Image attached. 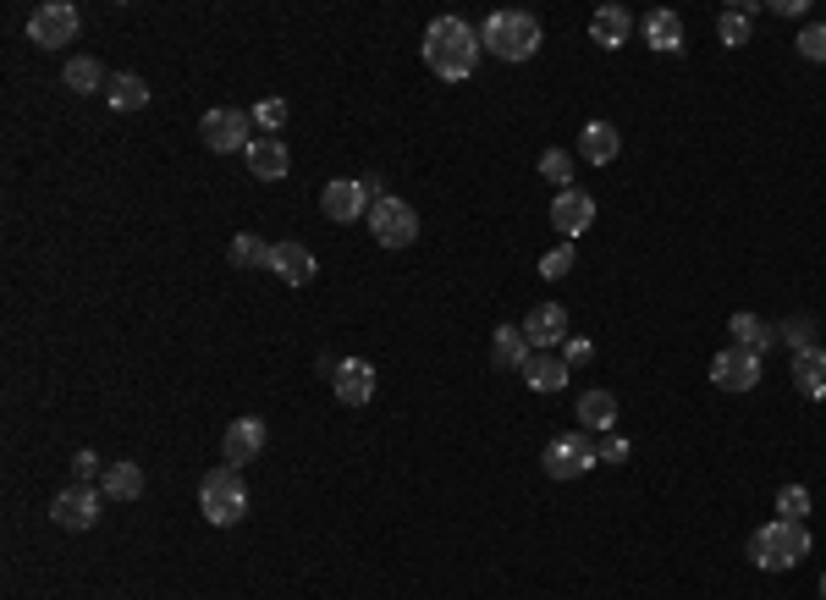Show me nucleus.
<instances>
[{
	"label": "nucleus",
	"instance_id": "obj_7",
	"mask_svg": "<svg viewBox=\"0 0 826 600\" xmlns=\"http://www.w3.org/2000/svg\"><path fill=\"white\" fill-rule=\"evenodd\" d=\"M78 29H83V18H78V7H67V0L34 7V18H29V40H34L40 51H62V45H72V40H78Z\"/></svg>",
	"mask_w": 826,
	"mask_h": 600
},
{
	"label": "nucleus",
	"instance_id": "obj_38",
	"mask_svg": "<svg viewBox=\"0 0 826 600\" xmlns=\"http://www.w3.org/2000/svg\"><path fill=\"white\" fill-rule=\"evenodd\" d=\"M777 331L788 336V347H793V353H799V347H810V325H804V320H793V325H777Z\"/></svg>",
	"mask_w": 826,
	"mask_h": 600
},
{
	"label": "nucleus",
	"instance_id": "obj_17",
	"mask_svg": "<svg viewBox=\"0 0 826 600\" xmlns=\"http://www.w3.org/2000/svg\"><path fill=\"white\" fill-rule=\"evenodd\" d=\"M287 287H309L314 276H320V265H314V254L303 248V243H276V265H270Z\"/></svg>",
	"mask_w": 826,
	"mask_h": 600
},
{
	"label": "nucleus",
	"instance_id": "obj_34",
	"mask_svg": "<svg viewBox=\"0 0 826 600\" xmlns=\"http://www.w3.org/2000/svg\"><path fill=\"white\" fill-rule=\"evenodd\" d=\"M799 56H804V62H826V23L799 29Z\"/></svg>",
	"mask_w": 826,
	"mask_h": 600
},
{
	"label": "nucleus",
	"instance_id": "obj_12",
	"mask_svg": "<svg viewBox=\"0 0 826 600\" xmlns=\"http://www.w3.org/2000/svg\"><path fill=\"white\" fill-rule=\"evenodd\" d=\"M524 336H529L535 353L562 347V342H568V314H562V303H535V309L524 314Z\"/></svg>",
	"mask_w": 826,
	"mask_h": 600
},
{
	"label": "nucleus",
	"instance_id": "obj_21",
	"mask_svg": "<svg viewBox=\"0 0 826 600\" xmlns=\"http://www.w3.org/2000/svg\"><path fill=\"white\" fill-rule=\"evenodd\" d=\"M617 149H623V138H617V127H612V122H590V127L579 133V155H584V160H595V166H612V160H617Z\"/></svg>",
	"mask_w": 826,
	"mask_h": 600
},
{
	"label": "nucleus",
	"instance_id": "obj_10",
	"mask_svg": "<svg viewBox=\"0 0 826 600\" xmlns=\"http://www.w3.org/2000/svg\"><path fill=\"white\" fill-rule=\"evenodd\" d=\"M711 380H716L722 391H755V386H760V358H755L749 347H727V353H716Z\"/></svg>",
	"mask_w": 826,
	"mask_h": 600
},
{
	"label": "nucleus",
	"instance_id": "obj_6",
	"mask_svg": "<svg viewBox=\"0 0 826 600\" xmlns=\"http://www.w3.org/2000/svg\"><path fill=\"white\" fill-rule=\"evenodd\" d=\"M595 463H601V457H595V441H590V435H557V441H546V452H540V468H546L551 479H584Z\"/></svg>",
	"mask_w": 826,
	"mask_h": 600
},
{
	"label": "nucleus",
	"instance_id": "obj_35",
	"mask_svg": "<svg viewBox=\"0 0 826 600\" xmlns=\"http://www.w3.org/2000/svg\"><path fill=\"white\" fill-rule=\"evenodd\" d=\"M573 259H579L573 248H551V254L540 259V276H546V281H562V276L573 270Z\"/></svg>",
	"mask_w": 826,
	"mask_h": 600
},
{
	"label": "nucleus",
	"instance_id": "obj_13",
	"mask_svg": "<svg viewBox=\"0 0 826 600\" xmlns=\"http://www.w3.org/2000/svg\"><path fill=\"white\" fill-rule=\"evenodd\" d=\"M369 204H375V199L364 193V182H325V188H320V210H325L331 221H342V226L358 221V215H369Z\"/></svg>",
	"mask_w": 826,
	"mask_h": 600
},
{
	"label": "nucleus",
	"instance_id": "obj_27",
	"mask_svg": "<svg viewBox=\"0 0 826 600\" xmlns=\"http://www.w3.org/2000/svg\"><path fill=\"white\" fill-rule=\"evenodd\" d=\"M727 331L738 336L733 347H749L755 358H760V353H766L771 342H782V331H777V325H760L755 314H733V320H727Z\"/></svg>",
	"mask_w": 826,
	"mask_h": 600
},
{
	"label": "nucleus",
	"instance_id": "obj_8",
	"mask_svg": "<svg viewBox=\"0 0 826 600\" xmlns=\"http://www.w3.org/2000/svg\"><path fill=\"white\" fill-rule=\"evenodd\" d=\"M199 133H204V144L215 149V155H248V116L243 111H232V105H215L204 122H199Z\"/></svg>",
	"mask_w": 826,
	"mask_h": 600
},
{
	"label": "nucleus",
	"instance_id": "obj_28",
	"mask_svg": "<svg viewBox=\"0 0 826 600\" xmlns=\"http://www.w3.org/2000/svg\"><path fill=\"white\" fill-rule=\"evenodd\" d=\"M579 424H590L595 435H606L617 424V397L612 391H584L579 397Z\"/></svg>",
	"mask_w": 826,
	"mask_h": 600
},
{
	"label": "nucleus",
	"instance_id": "obj_9",
	"mask_svg": "<svg viewBox=\"0 0 826 600\" xmlns=\"http://www.w3.org/2000/svg\"><path fill=\"white\" fill-rule=\"evenodd\" d=\"M51 518H56L62 529H72V534L94 529V523H100V490H94V485H72V490H62V496L51 501Z\"/></svg>",
	"mask_w": 826,
	"mask_h": 600
},
{
	"label": "nucleus",
	"instance_id": "obj_16",
	"mask_svg": "<svg viewBox=\"0 0 826 600\" xmlns=\"http://www.w3.org/2000/svg\"><path fill=\"white\" fill-rule=\"evenodd\" d=\"M243 160H248V171H254L259 182H281V177L292 171V155H287V144H281V138H254Z\"/></svg>",
	"mask_w": 826,
	"mask_h": 600
},
{
	"label": "nucleus",
	"instance_id": "obj_29",
	"mask_svg": "<svg viewBox=\"0 0 826 600\" xmlns=\"http://www.w3.org/2000/svg\"><path fill=\"white\" fill-rule=\"evenodd\" d=\"M62 84H67L72 95H94V89L105 84V67H100L94 56H78V62H67V67H62Z\"/></svg>",
	"mask_w": 826,
	"mask_h": 600
},
{
	"label": "nucleus",
	"instance_id": "obj_18",
	"mask_svg": "<svg viewBox=\"0 0 826 600\" xmlns=\"http://www.w3.org/2000/svg\"><path fill=\"white\" fill-rule=\"evenodd\" d=\"M535 358V347H529V336L518 331V325H496V336H491V364L496 369H518L524 375V364Z\"/></svg>",
	"mask_w": 826,
	"mask_h": 600
},
{
	"label": "nucleus",
	"instance_id": "obj_14",
	"mask_svg": "<svg viewBox=\"0 0 826 600\" xmlns=\"http://www.w3.org/2000/svg\"><path fill=\"white\" fill-rule=\"evenodd\" d=\"M331 386H336V402L364 408V402L375 397V369H369L364 358H342V364L331 369Z\"/></svg>",
	"mask_w": 826,
	"mask_h": 600
},
{
	"label": "nucleus",
	"instance_id": "obj_15",
	"mask_svg": "<svg viewBox=\"0 0 826 600\" xmlns=\"http://www.w3.org/2000/svg\"><path fill=\"white\" fill-rule=\"evenodd\" d=\"M221 452H226V463H232V468L254 463V457L265 452V419H232V424H226Z\"/></svg>",
	"mask_w": 826,
	"mask_h": 600
},
{
	"label": "nucleus",
	"instance_id": "obj_25",
	"mask_svg": "<svg viewBox=\"0 0 826 600\" xmlns=\"http://www.w3.org/2000/svg\"><path fill=\"white\" fill-rule=\"evenodd\" d=\"M100 496H111V501H138V496H144V468H138V463H111L105 479H100Z\"/></svg>",
	"mask_w": 826,
	"mask_h": 600
},
{
	"label": "nucleus",
	"instance_id": "obj_26",
	"mask_svg": "<svg viewBox=\"0 0 826 600\" xmlns=\"http://www.w3.org/2000/svg\"><path fill=\"white\" fill-rule=\"evenodd\" d=\"M105 100H111V111H144L149 105V84L138 73H116L105 84Z\"/></svg>",
	"mask_w": 826,
	"mask_h": 600
},
{
	"label": "nucleus",
	"instance_id": "obj_23",
	"mask_svg": "<svg viewBox=\"0 0 826 600\" xmlns=\"http://www.w3.org/2000/svg\"><path fill=\"white\" fill-rule=\"evenodd\" d=\"M628 34H634V18H628L623 7H601V12L590 18V40H595V45H606V51H617Z\"/></svg>",
	"mask_w": 826,
	"mask_h": 600
},
{
	"label": "nucleus",
	"instance_id": "obj_3",
	"mask_svg": "<svg viewBox=\"0 0 826 600\" xmlns=\"http://www.w3.org/2000/svg\"><path fill=\"white\" fill-rule=\"evenodd\" d=\"M480 45L502 62H529L540 51V23L529 12H491L480 29Z\"/></svg>",
	"mask_w": 826,
	"mask_h": 600
},
{
	"label": "nucleus",
	"instance_id": "obj_11",
	"mask_svg": "<svg viewBox=\"0 0 826 600\" xmlns=\"http://www.w3.org/2000/svg\"><path fill=\"white\" fill-rule=\"evenodd\" d=\"M551 226H557L562 237H584V232L595 226V199L579 193V188H562V193L551 199Z\"/></svg>",
	"mask_w": 826,
	"mask_h": 600
},
{
	"label": "nucleus",
	"instance_id": "obj_32",
	"mask_svg": "<svg viewBox=\"0 0 826 600\" xmlns=\"http://www.w3.org/2000/svg\"><path fill=\"white\" fill-rule=\"evenodd\" d=\"M540 177L557 182V193H562V188H573V160H568L562 149H546V155H540Z\"/></svg>",
	"mask_w": 826,
	"mask_h": 600
},
{
	"label": "nucleus",
	"instance_id": "obj_20",
	"mask_svg": "<svg viewBox=\"0 0 826 600\" xmlns=\"http://www.w3.org/2000/svg\"><path fill=\"white\" fill-rule=\"evenodd\" d=\"M639 34L650 40V51H667V56H672V51H683V18H678V12H667V7H661V12H650V18L639 23Z\"/></svg>",
	"mask_w": 826,
	"mask_h": 600
},
{
	"label": "nucleus",
	"instance_id": "obj_33",
	"mask_svg": "<svg viewBox=\"0 0 826 600\" xmlns=\"http://www.w3.org/2000/svg\"><path fill=\"white\" fill-rule=\"evenodd\" d=\"M716 34H722V45H744V40H749V12H744V7H727L722 23H716Z\"/></svg>",
	"mask_w": 826,
	"mask_h": 600
},
{
	"label": "nucleus",
	"instance_id": "obj_30",
	"mask_svg": "<svg viewBox=\"0 0 826 600\" xmlns=\"http://www.w3.org/2000/svg\"><path fill=\"white\" fill-rule=\"evenodd\" d=\"M777 512H782V523H804L810 518V490L804 485H782L777 490Z\"/></svg>",
	"mask_w": 826,
	"mask_h": 600
},
{
	"label": "nucleus",
	"instance_id": "obj_19",
	"mask_svg": "<svg viewBox=\"0 0 826 600\" xmlns=\"http://www.w3.org/2000/svg\"><path fill=\"white\" fill-rule=\"evenodd\" d=\"M793 386H799V397H810V402L826 397V353H821V347H799V353H793Z\"/></svg>",
	"mask_w": 826,
	"mask_h": 600
},
{
	"label": "nucleus",
	"instance_id": "obj_1",
	"mask_svg": "<svg viewBox=\"0 0 826 600\" xmlns=\"http://www.w3.org/2000/svg\"><path fill=\"white\" fill-rule=\"evenodd\" d=\"M480 34L464 23V18H436L425 29V67L442 78V84H464L480 73Z\"/></svg>",
	"mask_w": 826,
	"mask_h": 600
},
{
	"label": "nucleus",
	"instance_id": "obj_39",
	"mask_svg": "<svg viewBox=\"0 0 826 600\" xmlns=\"http://www.w3.org/2000/svg\"><path fill=\"white\" fill-rule=\"evenodd\" d=\"M72 468H78V485H89V474H94L100 463H94V452H78V463H72Z\"/></svg>",
	"mask_w": 826,
	"mask_h": 600
},
{
	"label": "nucleus",
	"instance_id": "obj_36",
	"mask_svg": "<svg viewBox=\"0 0 826 600\" xmlns=\"http://www.w3.org/2000/svg\"><path fill=\"white\" fill-rule=\"evenodd\" d=\"M595 457H601V463H628V441H623L617 430H606V435L595 441Z\"/></svg>",
	"mask_w": 826,
	"mask_h": 600
},
{
	"label": "nucleus",
	"instance_id": "obj_31",
	"mask_svg": "<svg viewBox=\"0 0 826 600\" xmlns=\"http://www.w3.org/2000/svg\"><path fill=\"white\" fill-rule=\"evenodd\" d=\"M254 127H259L265 138H276V133L287 127V100H259V105H254Z\"/></svg>",
	"mask_w": 826,
	"mask_h": 600
},
{
	"label": "nucleus",
	"instance_id": "obj_5",
	"mask_svg": "<svg viewBox=\"0 0 826 600\" xmlns=\"http://www.w3.org/2000/svg\"><path fill=\"white\" fill-rule=\"evenodd\" d=\"M369 232H375L380 248H408L413 237H420V215H413V204L386 193V199L369 204Z\"/></svg>",
	"mask_w": 826,
	"mask_h": 600
},
{
	"label": "nucleus",
	"instance_id": "obj_40",
	"mask_svg": "<svg viewBox=\"0 0 826 600\" xmlns=\"http://www.w3.org/2000/svg\"><path fill=\"white\" fill-rule=\"evenodd\" d=\"M821 600H826V578H821Z\"/></svg>",
	"mask_w": 826,
	"mask_h": 600
},
{
	"label": "nucleus",
	"instance_id": "obj_2",
	"mask_svg": "<svg viewBox=\"0 0 826 600\" xmlns=\"http://www.w3.org/2000/svg\"><path fill=\"white\" fill-rule=\"evenodd\" d=\"M749 556L766 573H793L810 556V534H804V523H782L777 518V523H766V529L749 534Z\"/></svg>",
	"mask_w": 826,
	"mask_h": 600
},
{
	"label": "nucleus",
	"instance_id": "obj_4",
	"mask_svg": "<svg viewBox=\"0 0 826 600\" xmlns=\"http://www.w3.org/2000/svg\"><path fill=\"white\" fill-rule=\"evenodd\" d=\"M199 507H204V518L215 523V529H232L243 512H248V485H243V474L226 463V468H215L204 485H199Z\"/></svg>",
	"mask_w": 826,
	"mask_h": 600
},
{
	"label": "nucleus",
	"instance_id": "obj_24",
	"mask_svg": "<svg viewBox=\"0 0 826 600\" xmlns=\"http://www.w3.org/2000/svg\"><path fill=\"white\" fill-rule=\"evenodd\" d=\"M226 254H232L237 270H270V265H276V243H265V237H254V232H237Z\"/></svg>",
	"mask_w": 826,
	"mask_h": 600
},
{
	"label": "nucleus",
	"instance_id": "obj_22",
	"mask_svg": "<svg viewBox=\"0 0 826 600\" xmlns=\"http://www.w3.org/2000/svg\"><path fill=\"white\" fill-rule=\"evenodd\" d=\"M524 380H529V391L551 397V391H562V386H568V364H562L557 353H535V358L524 364Z\"/></svg>",
	"mask_w": 826,
	"mask_h": 600
},
{
	"label": "nucleus",
	"instance_id": "obj_37",
	"mask_svg": "<svg viewBox=\"0 0 826 600\" xmlns=\"http://www.w3.org/2000/svg\"><path fill=\"white\" fill-rule=\"evenodd\" d=\"M590 358H595V347H590L584 336H568V342H562V364H568V369H579V364H590Z\"/></svg>",
	"mask_w": 826,
	"mask_h": 600
}]
</instances>
